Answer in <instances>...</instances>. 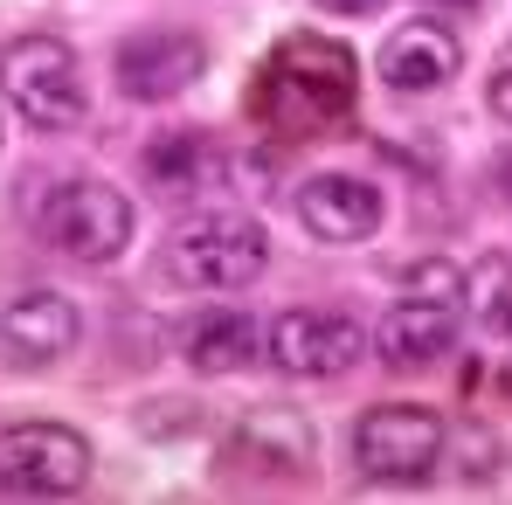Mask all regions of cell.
<instances>
[{"label": "cell", "instance_id": "12", "mask_svg": "<svg viewBox=\"0 0 512 505\" xmlns=\"http://www.w3.org/2000/svg\"><path fill=\"white\" fill-rule=\"evenodd\" d=\"M374 353L388 367H436L457 346V305H429V298H402L374 319Z\"/></svg>", "mask_w": 512, "mask_h": 505}, {"label": "cell", "instance_id": "20", "mask_svg": "<svg viewBox=\"0 0 512 505\" xmlns=\"http://www.w3.org/2000/svg\"><path fill=\"white\" fill-rule=\"evenodd\" d=\"M499 381H506V395H512V353H506V367H499Z\"/></svg>", "mask_w": 512, "mask_h": 505}, {"label": "cell", "instance_id": "10", "mask_svg": "<svg viewBox=\"0 0 512 505\" xmlns=\"http://www.w3.org/2000/svg\"><path fill=\"white\" fill-rule=\"evenodd\" d=\"M464 70V42L443 28V21H402L381 56H374V77L402 97H423V90H443L450 77Z\"/></svg>", "mask_w": 512, "mask_h": 505}, {"label": "cell", "instance_id": "13", "mask_svg": "<svg viewBox=\"0 0 512 505\" xmlns=\"http://www.w3.org/2000/svg\"><path fill=\"white\" fill-rule=\"evenodd\" d=\"M139 167H146V187L153 194H201V187H222L229 180V153L208 139V132H160L146 153H139Z\"/></svg>", "mask_w": 512, "mask_h": 505}, {"label": "cell", "instance_id": "2", "mask_svg": "<svg viewBox=\"0 0 512 505\" xmlns=\"http://www.w3.org/2000/svg\"><path fill=\"white\" fill-rule=\"evenodd\" d=\"M160 263H167V277L180 291L229 298V291H250L256 277H263L270 236H263V222H250V215L215 208V215H187L167 236V256H160Z\"/></svg>", "mask_w": 512, "mask_h": 505}, {"label": "cell", "instance_id": "16", "mask_svg": "<svg viewBox=\"0 0 512 505\" xmlns=\"http://www.w3.org/2000/svg\"><path fill=\"white\" fill-rule=\"evenodd\" d=\"M464 305L478 312L485 333L512 339V256H485L478 270H464Z\"/></svg>", "mask_w": 512, "mask_h": 505}, {"label": "cell", "instance_id": "21", "mask_svg": "<svg viewBox=\"0 0 512 505\" xmlns=\"http://www.w3.org/2000/svg\"><path fill=\"white\" fill-rule=\"evenodd\" d=\"M436 7H485V0H436Z\"/></svg>", "mask_w": 512, "mask_h": 505}, {"label": "cell", "instance_id": "14", "mask_svg": "<svg viewBox=\"0 0 512 505\" xmlns=\"http://www.w3.org/2000/svg\"><path fill=\"white\" fill-rule=\"evenodd\" d=\"M263 333H256L250 312H236V305H215V312H201V319H187V333H180V360L194 367V374H236V367H250Z\"/></svg>", "mask_w": 512, "mask_h": 505}, {"label": "cell", "instance_id": "6", "mask_svg": "<svg viewBox=\"0 0 512 505\" xmlns=\"http://www.w3.org/2000/svg\"><path fill=\"white\" fill-rule=\"evenodd\" d=\"M90 485V443L70 422H14L0 429V492L14 499H70Z\"/></svg>", "mask_w": 512, "mask_h": 505}, {"label": "cell", "instance_id": "3", "mask_svg": "<svg viewBox=\"0 0 512 505\" xmlns=\"http://www.w3.org/2000/svg\"><path fill=\"white\" fill-rule=\"evenodd\" d=\"M0 97L35 132H77L90 118L84 63H77V49L63 35H14V42H0Z\"/></svg>", "mask_w": 512, "mask_h": 505}, {"label": "cell", "instance_id": "5", "mask_svg": "<svg viewBox=\"0 0 512 505\" xmlns=\"http://www.w3.org/2000/svg\"><path fill=\"white\" fill-rule=\"evenodd\" d=\"M35 229L49 250H63L70 263H118L132 243V201L104 180H56L35 201Z\"/></svg>", "mask_w": 512, "mask_h": 505}, {"label": "cell", "instance_id": "1", "mask_svg": "<svg viewBox=\"0 0 512 505\" xmlns=\"http://www.w3.org/2000/svg\"><path fill=\"white\" fill-rule=\"evenodd\" d=\"M353 84H360V63L333 35H291V42H277V56L256 77V118L284 139L326 132L333 118L353 111Z\"/></svg>", "mask_w": 512, "mask_h": 505}, {"label": "cell", "instance_id": "9", "mask_svg": "<svg viewBox=\"0 0 512 505\" xmlns=\"http://www.w3.org/2000/svg\"><path fill=\"white\" fill-rule=\"evenodd\" d=\"M291 208H298L305 236H319V243H333V250L367 243V236L381 229V215H388L381 187L360 180V173H312V180H298V201H291Z\"/></svg>", "mask_w": 512, "mask_h": 505}, {"label": "cell", "instance_id": "15", "mask_svg": "<svg viewBox=\"0 0 512 505\" xmlns=\"http://www.w3.org/2000/svg\"><path fill=\"white\" fill-rule=\"evenodd\" d=\"M250 457L256 471H305L312 464V422L298 409H256L229 443V464H250Z\"/></svg>", "mask_w": 512, "mask_h": 505}, {"label": "cell", "instance_id": "4", "mask_svg": "<svg viewBox=\"0 0 512 505\" xmlns=\"http://www.w3.org/2000/svg\"><path fill=\"white\" fill-rule=\"evenodd\" d=\"M450 450V422L423 402H381L353 422V471L367 485H429Z\"/></svg>", "mask_w": 512, "mask_h": 505}, {"label": "cell", "instance_id": "18", "mask_svg": "<svg viewBox=\"0 0 512 505\" xmlns=\"http://www.w3.org/2000/svg\"><path fill=\"white\" fill-rule=\"evenodd\" d=\"M485 104H492V118L512 125V49L492 56V77H485Z\"/></svg>", "mask_w": 512, "mask_h": 505}, {"label": "cell", "instance_id": "19", "mask_svg": "<svg viewBox=\"0 0 512 505\" xmlns=\"http://www.w3.org/2000/svg\"><path fill=\"white\" fill-rule=\"evenodd\" d=\"M319 7H326V14H381L388 0H319Z\"/></svg>", "mask_w": 512, "mask_h": 505}, {"label": "cell", "instance_id": "22", "mask_svg": "<svg viewBox=\"0 0 512 505\" xmlns=\"http://www.w3.org/2000/svg\"><path fill=\"white\" fill-rule=\"evenodd\" d=\"M0 146H7V125H0Z\"/></svg>", "mask_w": 512, "mask_h": 505}, {"label": "cell", "instance_id": "8", "mask_svg": "<svg viewBox=\"0 0 512 505\" xmlns=\"http://www.w3.org/2000/svg\"><path fill=\"white\" fill-rule=\"evenodd\" d=\"M201 70H208V49L194 28H139L111 56V77L132 104H173Z\"/></svg>", "mask_w": 512, "mask_h": 505}, {"label": "cell", "instance_id": "7", "mask_svg": "<svg viewBox=\"0 0 512 505\" xmlns=\"http://www.w3.org/2000/svg\"><path fill=\"white\" fill-rule=\"evenodd\" d=\"M367 346H374L367 326L346 312H277V326L263 333V353L298 381H333L367 360Z\"/></svg>", "mask_w": 512, "mask_h": 505}, {"label": "cell", "instance_id": "11", "mask_svg": "<svg viewBox=\"0 0 512 505\" xmlns=\"http://www.w3.org/2000/svg\"><path fill=\"white\" fill-rule=\"evenodd\" d=\"M84 333V319H77V305L63 298V291H21L7 312H0V346H7V360H21V367H56L70 346Z\"/></svg>", "mask_w": 512, "mask_h": 505}, {"label": "cell", "instance_id": "17", "mask_svg": "<svg viewBox=\"0 0 512 505\" xmlns=\"http://www.w3.org/2000/svg\"><path fill=\"white\" fill-rule=\"evenodd\" d=\"M402 298H429V305H464V270H457V263H443V256H429V263H416V270L402 277Z\"/></svg>", "mask_w": 512, "mask_h": 505}]
</instances>
